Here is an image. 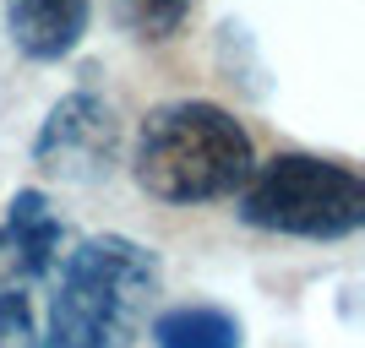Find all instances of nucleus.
<instances>
[{"label":"nucleus","mask_w":365,"mask_h":348,"mask_svg":"<svg viewBox=\"0 0 365 348\" xmlns=\"http://www.w3.org/2000/svg\"><path fill=\"white\" fill-rule=\"evenodd\" d=\"M33 164L76 185L109 180L115 164H120V115H115V104L98 98L93 88L66 93L33 137Z\"/></svg>","instance_id":"20e7f679"},{"label":"nucleus","mask_w":365,"mask_h":348,"mask_svg":"<svg viewBox=\"0 0 365 348\" xmlns=\"http://www.w3.org/2000/svg\"><path fill=\"white\" fill-rule=\"evenodd\" d=\"M153 348H245V327L235 310L207 300H185V305H164L148 321Z\"/></svg>","instance_id":"0eeeda50"},{"label":"nucleus","mask_w":365,"mask_h":348,"mask_svg":"<svg viewBox=\"0 0 365 348\" xmlns=\"http://www.w3.org/2000/svg\"><path fill=\"white\" fill-rule=\"evenodd\" d=\"M164 267L131 234H82L38 300L33 348H131L153 321Z\"/></svg>","instance_id":"f257e3e1"},{"label":"nucleus","mask_w":365,"mask_h":348,"mask_svg":"<svg viewBox=\"0 0 365 348\" xmlns=\"http://www.w3.org/2000/svg\"><path fill=\"white\" fill-rule=\"evenodd\" d=\"M71 228L38 185H22L6 201V218H0V305L11 300H38L44 283L55 278V267L71 251Z\"/></svg>","instance_id":"39448f33"},{"label":"nucleus","mask_w":365,"mask_h":348,"mask_svg":"<svg viewBox=\"0 0 365 348\" xmlns=\"http://www.w3.org/2000/svg\"><path fill=\"white\" fill-rule=\"evenodd\" d=\"M93 28V0H6V38L22 60L61 65Z\"/></svg>","instance_id":"423d86ee"},{"label":"nucleus","mask_w":365,"mask_h":348,"mask_svg":"<svg viewBox=\"0 0 365 348\" xmlns=\"http://www.w3.org/2000/svg\"><path fill=\"white\" fill-rule=\"evenodd\" d=\"M235 218L257 234H278V240H354L365 228V180L338 158L273 152L240 185Z\"/></svg>","instance_id":"7ed1b4c3"},{"label":"nucleus","mask_w":365,"mask_h":348,"mask_svg":"<svg viewBox=\"0 0 365 348\" xmlns=\"http://www.w3.org/2000/svg\"><path fill=\"white\" fill-rule=\"evenodd\" d=\"M251 169V131L213 98L153 104L131 137V180L164 207H207L240 196Z\"/></svg>","instance_id":"f03ea898"},{"label":"nucleus","mask_w":365,"mask_h":348,"mask_svg":"<svg viewBox=\"0 0 365 348\" xmlns=\"http://www.w3.org/2000/svg\"><path fill=\"white\" fill-rule=\"evenodd\" d=\"M191 6L197 0H109V16L137 44H169L191 22Z\"/></svg>","instance_id":"6e6552de"}]
</instances>
